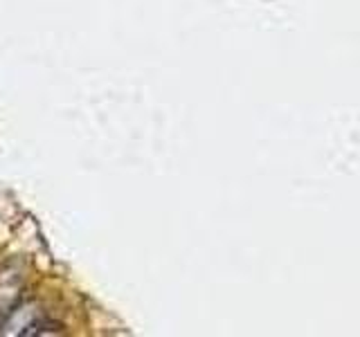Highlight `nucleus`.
Here are the masks:
<instances>
[{
  "instance_id": "f03ea898",
  "label": "nucleus",
  "mask_w": 360,
  "mask_h": 337,
  "mask_svg": "<svg viewBox=\"0 0 360 337\" xmlns=\"http://www.w3.org/2000/svg\"><path fill=\"white\" fill-rule=\"evenodd\" d=\"M22 284H25V275L18 265H7L0 272V312H7L11 308H16V303L20 301Z\"/></svg>"
},
{
  "instance_id": "f257e3e1",
  "label": "nucleus",
  "mask_w": 360,
  "mask_h": 337,
  "mask_svg": "<svg viewBox=\"0 0 360 337\" xmlns=\"http://www.w3.org/2000/svg\"><path fill=\"white\" fill-rule=\"evenodd\" d=\"M5 333L30 337V335H59L63 331H61V324L45 317L34 303H25V306L9 310Z\"/></svg>"
}]
</instances>
